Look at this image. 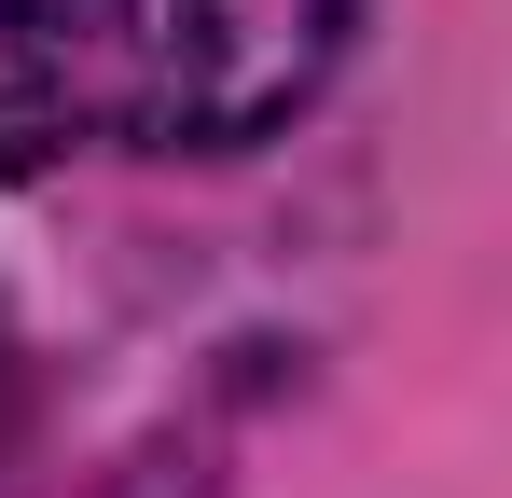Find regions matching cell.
I'll list each match as a JSON object with an SVG mask.
<instances>
[{
    "label": "cell",
    "mask_w": 512,
    "mask_h": 498,
    "mask_svg": "<svg viewBox=\"0 0 512 498\" xmlns=\"http://www.w3.org/2000/svg\"><path fill=\"white\" fill-rule=\"evenodd\" d=\"M360 0H0V166L28 153H236L346 56Z\"/></svg>",
    "instance_id": "cell-1"
},
{
    "label": "cell",
    "mask_w": 512,
    "mask_h": 498,
    "mask_svg": "<svg viewBox=\"0 0 512 498\" xmlns=\"http://www.w3.org/2000/svg\"><path fill=\"white\" fill-rule=\"evenodd\" d=\"M14 415H28V360H14V332H0V457H14Z\"/></svg>",
    "instance_id": "cell-2"
}]
</instances>
